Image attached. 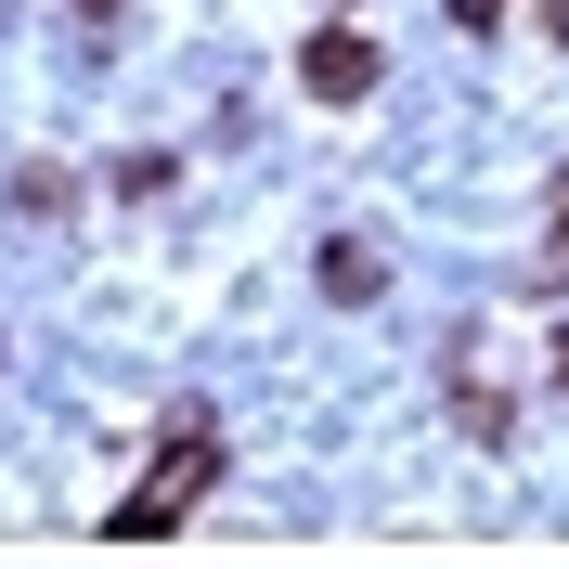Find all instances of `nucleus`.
Returning <instances> with one entry per match:
<instances>
[{
    "label": "nucleus",
    "mask_w": 569,
    "mask_h": 569,
    "mask_svg": "<svg viewBox=\"0 0 569 569\" xmlns=\"http://www.w3.org/2000/svg\"><path fill=\"white\" fill-rule=\"evenodd\" d=\"M376 284H389L376 247H323V298H376Z\"/></svg>",
    "instance_id": "7ed1b4c3"
},
{
    "label": "nucleus",
    "mask_w": 569,
    "mask_h": 569,
    "mask_svg": "<svg viewBox=\"0 0 569 569\" xmlns=\"http://www.w3.org/2000/svg\"><path fill=\"white\" fill-rule=\"evenodd\" d=\"M78 13H117V0H78Z\"/></svg>",
    "instance_id": "423d86ee"
},
{
    "label": "nucleus",
    "mask_w": 569,
    "mask_h": 569,
    "mask_svg": "<svg viewBox=\"0 0 569 569\" xmlns=\"http://www.w3.org/2000/svg\"><path fill=\"white\" fill-rule=\"evenodd\" d=\"M208 479H220V440H181V453L156 466V479H142L130 505H117V543H156V531H181V505L208 492Z\"/></svg>",
    "instance_id": "f257e3e1"
},
{
    "label": "nucleus",
    "mask_w": 569,
    "mask_h": 569,
    "mask_svg": "<svg viewBox=\"0 0 569 569\" xmlns=\"http://www.w3.org/2000/svg\"><path fill=\"white\" fill-rule=\"evenodd\" d=\"M543 259H557V272H569V194H557V247H543Z\"/></svg>",
    "instance_id": "39448f33"
},
{
    "label": "nucleus",
    "mask_w": 569,
    "mask_h": 569,
    "mask_svg": "<svg viewBox=\"0 0 569 569\" xmlns=\"http://www.w3.org/2000/svg\"><path fill=\"white\" fill-rule=\"evenodd\" d=\"M298 78H311L323 104H362V91H376V39H350V27H323L311 52H298Z\"/></svg>",
    "instance_id": "f03ea898"
},
{
    "label": "nucleus",
    "mask_w": 569,
    "mask_h": 569,
    "mask_svg": "<svg viewBox=\"0 0 569 569\" xmlns=\"http://www.w3.org/2000/svg\"><path fill=\"white\" fill-rule=\"evenodd\" d=\"M492 13H505V0H453V27H492Z\"/></svg>",
    "instance_id": "20e7f679"
}]
</instances>
